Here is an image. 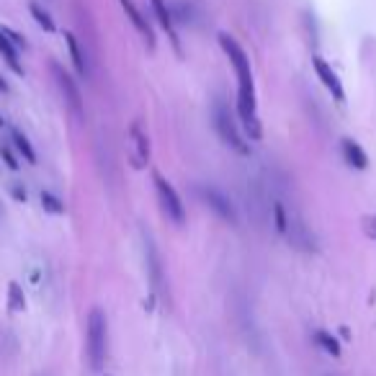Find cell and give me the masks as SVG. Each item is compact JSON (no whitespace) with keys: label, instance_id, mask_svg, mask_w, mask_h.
Segmentation results:
<instances>
[{"label":"cell","instance_id":"10","mask_svg":"<svg viewBox=\"0 0 376 376\" xmlns=\"http://www.w3.org/2000/svg\"><path fill=\"white\" fill-rule=\"evenodd\" d=\"M145 255H147V271H149V281H152V289L155 291H165V278H163V263H160V255L152 240L145 238Z\"/></svg>","mask_w":376,"mask_h":376},{"label":"cell","instance_id":"4","mask_svg":"<svg viewBox=\"0 0 376 376\" xmlns=\"http://www.w3.org/2000/svg\"><path fill=\"white\" fill-rule=\"evenodd\" d=\"M152 183H155V191H158V201H160L163 214H165L170 222L183 224V222H186V207H183L180 196L176 194V188L170 186L168 180L163 178L160 173H152Z\"/></svg>","mask_w":376,"mask_h":376},{"label":"cell","instance_id":"20","mask_svg":"<svg viewBox=\"0 0 376 376\" xmlns=\"http://www.w3.org/2000/svg\"><path fill=\"white\" fill-rule=\"evenodd\" d=\"M273 214H276V229L281 235H286V227H289V217H286V209L281 201H273Z\"/></svg>","mask_w":376,"mask_h":376},{"label":"cell","instance_id":"8","mask_svg":"<svg viewBox=\"0 0 376 376\" xmlns=\"http://www.w3.org/2000/svg\"><path fill=\"white\" fill-rule=\"evenodd\" d=\"M121 8H124V13H127V19L132 21V26L139 31V36L145 39V44H147L149 50L155 47V34H152V26H149V21L142 16V10L134 6V0H119Z\"/></svg>","mask_w":376,"mask_h":376},{"label":"cell","instance_id":"19","mask_svg":"<svg viewBox=\"0 0 376 376\" xmlns=\"http://www.w3.org/2000/svg\"><path fill=\"white\" fill-rule=\"evenodd\" d=\"M41 207L52 211V214H65V204L57 196H52L50 191H41Z\"/></svg>","mask_w":376,"mask_h":376},{"label":"cell","instance_id":"11","mask_svg":"<svg viewBox=\"0 0 376 376\" xmlns=\"http://www.w3.org/2000/svg\"><path fill=\"white\" fill-rule=\"evenodd\" d=\"M152 3V10H155V16H158L160 21V26L168 31V36H170V44H173V50L183 52L180 50V39H178V31H176V23H173V19H170V8H168V3L165 0H149Z\"/></svg>","mask_w":376,"mask_h":376},{"label":"cell","instance_id":"3","mask_svg":"<svg viewBox=\"0 0 376 376\" xmlns=\"http://www.w3.org/2000/svg\"><path fill=\"white\" fill-rule=\"evenodd\" d=\"M211 124H214L219 139H222L227 147H232L238 155H250V147L245 145V139L240 137L238 121H235V116H232V111H229L224 98H214V103H211Z\"/></svg>","mask_w":376,"mask_h":376},{"label":"cell","instance_id":"2","mask_svg":"<svg viewBox=\"0 0 376 376\" xmlns=\"http://www.w3.org/2000/svg\"><path fill=\"white\" fill-rule=\"evenodd\" d=\"M106 351H109V325H106V315H103L101 309H90L88 330H85V353H88V364L93 371H101V368H103Z\"/></svg>","mask_w":376,"mask_h":376},{"label":"cell","instance_id":"21","mask_svg":"<svg viewBox=\"0 0 376 376\" xmlns=\"http://www.w3.org/2000/svg\"><path fill=\"white\" fill-rule=\"evenodd\" d=\"M10 309H23L26 307V302H23V297H21V289L19 284H10Z\"/></svg>","mask_w":376,"mask_h":376},{"label":"cell","instance_id":"12","mask_svg":"<svg viewBox=\"0 0 376 376\" xmlns=\"http://www.w3.org/2000/svg\"><path fill=\"white\" fill-rule=\"evenodd\" d=\"M343 158H346V163L351 165V168H358V170H366L368 168V158L366 152L361 149V145L358 142H353V139H343Z\"/></svg>","mask_w":376,"mask_h":376},{"label":"cell","instance_id":"23","mask_svg":"<svg viewBox=\"0 0 376 376\" xmlns=\"http://www.w3.org/2000/svg\"><path fill=\"white\" fill-rule=\"evenodd\" d=\"M0 155H3L6 165H8L10 170H19V163H16V158H13V152H10L8 147H0Z\"/></svg>","mask_w":376,"mask_h":376},{"label":"cell","instance_id":"1","mask_svg":"<svg viewBox=\"0 0 376 376\" xmlns=\"http://www.w3.org/2000/svg\"><path fill=\"white\" fill-rule=\"evenodd\" d=\"M219 47L224 50V54H227L232 67H235V75H238V116L242 121L245 132L250 134V139L258 142L263 137V127H260V119H258L255 85H253L248 54L238 44V39H232L229 34H219Z\"/></svg>","mask_w":376,"mask_h":376},{"label":"cell","instance_id":"22","mask_svg":"<svg viewBox=\"0 0 376 376\" xmlns=\"http://www.w3.org/2000/svg\"><path fill=\"white\" fill-rule=\"evenodd\" d=\"M0 31H3L6 36H8V41H10V44H13V47H16V50H26V41L21 39V36H19V34H16V31H10L8 26H3V29H0Z\"/></svg>","mask_w":376,"mask_h":376},{"label":"cell","instance_id":"24","mask_svg":"<svg viewBox=\"0 0 376 376\" xmlns=\"http://www.w3.org/2000/svg\"><path fill=\"white\" fill-rule=\"evenodd\" d=\"M0 90H8V83H6L3 78H0Z\"/></svg>","mask_w":376,"mask_h":376},{"label":"cell","instance_id":"17","mask_svg":"<svg viewBox=\"0 0 376 376\" xmlns=\"http://www.w3.org/2000/svg\"><path fill=\"white\" fill-rule=\"evenodd\" d=\"M315 340L320 348H325L330 356H340V346H337V340L330 333H325V330H317L315 333Z\"/></svg>","mask_w":376,"mask_h":376},{"label":"cell","instance_id":"15","mask_svg":"<svg viewBox=\"0 0 376 376\" xmlns=\"http://www.w3.org/2000/svg\"><path fill=\"white\" fill-rule=\"evenodd\" d=\"M132 139H134V147H137V165L147 163L149 160V142H147V134L142 132V124H139V121L132 124Z\"/></svg>","mask_w":376,"mask_h":376},{"label":"cell","instance_id":"5","mask_svg":"<svg viewBox=\"0 0 376 376\" xmlns=\"http://www.w3.org/2000/svg\"><path fill=\"white\" fill-rule=\"evenodd\" d=\"M198 196H201V201L207 204L214 214H217L219 219H224V222H235V209H232V201H229L219 188L214 186H198Z\"/></svg>","mask_w":376,"mask_h":376},{"label":"cell","instance_id":"6","mask_svg":"<svg viewBox=\"0 0 376 376\" xmlns=\"http://www.w3.org/2000/svg\"><path fill=\"white\" fill-rule=\"evenodd\" d=\"M52 72H54V78H57V85H60L62 96L67 101V106L72 109L75 116H83V98H80V90L75 85V80L70 78L67 72L60 67V65H52Z\"/></svg>","mask_w":376,"mask_h":376},{"label":"cell","instance_id":"14","mask_svg":"<svg viewBox=\"0 0 376 376\" xmlns=\"http://www.w3.org/2000/svg\"><path fill=\"white\" fill-rule=\"evenodd\" d=\"M0 54H3V60H6V65H8L16 75H23V65H21V60H19V50L13 47L8 41V36L0 31Z\"/></svg>","mask_w":376,"mask_h":376},{"label":"cell","instance_id":"18","mask_svg":"<svg viewBox=\"0 0 376 376\" xmlns=\"http://www.w3.org/2000/svg\"><path fill=\"white\" fill-rule=\"evenodd\" d=\"M29 8H31V16L36 19V23H39V26H41L44 31H50V34H52V31L57 29V26H54V21H52V16H50V13H47L44 8H41V6H36V3H31Z\"/></svg>","mask_w":376,"mask_h":376},{"label":"cell","instance_id":"9","mask_svg":"<svg viewBox=\"0 0 376 376\" xmlns=\"http://www.w3.org/2000/svg\"><path fill=\"white\" fill-rule=\"evenodd\" d=\"M312 65H315V72H317V78L322 80V85L335 96L337 103H343V101H346V90H343V85H340L337 75L333 72V67H330L322 57H312Z\"/></svg>","mask_w":376,"mask_h":376},{"label":"cell","instance_id":"7","mask_svg":"<svg viewBox=\"0 0 376 376\" xmlns=\"http://www.w3.org/2000/svg\"><path fill=\"white\" fill-rule=\"evenodd\" d=\"M286 235H289V240L294 242V248L307 250V253H309V250H315V238H312L309 227L304 224V219L299 217L297 211H291V217H289Z\"/></svg>","mask_w":376,"mask_h":376},{"label":"cell","instance_id":"13","mask_svg":"<svg viewBox=\"0 0 376 376\" xmlns=\"http://www.w3.org/2000/svg\"><path fill=\"white\" fill-rule=\"evenodd\" d=\"M65 39H67L70 57H72V65H75V70H78V75H80V78H88V75H90L88 60H85V54H83V50H80L75 34H65Z\"/></svg>","mask_w":376,"mask_h":376},{"label":"cell","instance_id":"16","mask_svg":"<svg viewBox=\"0 0 376 376\" xmlns=\"http://www.w3.org/2000/svg\"><path fill=\"white\" fill-rule=\"evenodd\" d=\"M8 134H10V142H13V147L19 149L21 155L29 160V163H36V152H34L31 142L26 139V134H23L21 129H16V127H8Z\"/></svg>","mask_w":376,"mask_h":376}]
</instances>
